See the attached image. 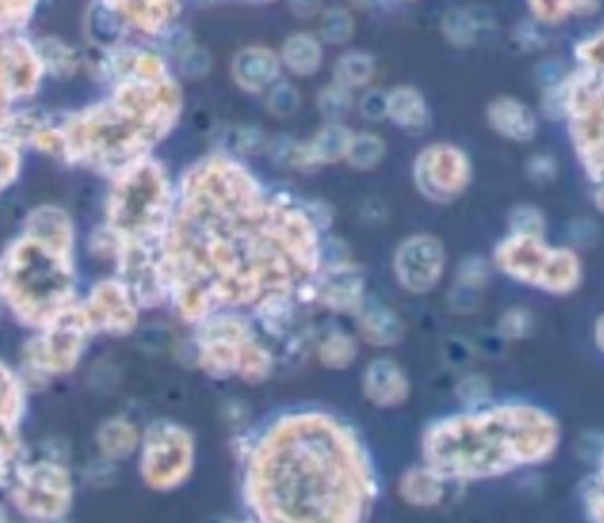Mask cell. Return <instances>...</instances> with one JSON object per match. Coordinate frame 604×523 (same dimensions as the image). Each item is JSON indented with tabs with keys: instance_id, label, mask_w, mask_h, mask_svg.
I'll return each instance as SVG.
<instances>
[{
	"instance_id": "24",
	"label": "cell",
	"mask_w": 604,
	"mask_h": 523,
	"mask_svg": "<svg viewBox=\"0 0 604 523\" xmlns=\"http://www.w3.org/2000/svg\"><path fill=\"white\" fill-rule=\"evenodd\" d=\"M359 354L357 337H352L345 330H331L317 347V359L324 368L345 370L350 368Z\"/></svg>"
},
{
	"instance_id": "32",
	"label": "cell",
	"mask_w": 604,
	"mask_h": 523,
	"mask_svg": "<svg viewBox=\"0 0 604 523\" xmlns=\"http://www.w3.org/2000/svg\"><path fill=\"white\" fill-rule=\"evenodd\" d=\"M350 107H352L350 88H345V85H333V88H326L324 92H321L319 109L324 111V116L340 118L350 111Z\"/></svg>"
},
{
	"instance_id": "33",
	"label": "cell",
	"mask_w": 604,
	"mask_h": 523,
	"mask_svg": "<svg viewBox=\"0 0 604 523\" xmlns=\"http://www.w3.org/2000/svg\"><path fill=\"white\" fill-rule=\"evenodd\" d=\"M458 399H461L465 406H479V403H484L491 396V387L487 382V377L482 375H468L463 377L461 382H458L456 387Z\"/></svg>"
},
{
	"instance_id": "20",
	"label": "cell",
	"mask_w": 604,
	"mask_h": 523,
	"mask_svg": "<svg viewBox=\"0 0 604 523\" xmlns=\"http://www.w3.org/2000/svg\"><path fill=\"white\" fill-rule=\"evenodd\" d=\"M36 62L29 52L12 50L8 55H0V114L5 104L10 102L15 92H22L34 83Z\"/></svg>"
},
{
	"instance_id": "28",
	"label": "cell",
	"mask_w": 604,
	"mask_h": 523,
	"mask_svg": "<svg viewBox=\"0 0 604 523\" xmlns=\"http://www.w3.org/2000/svg\"><path fill=\"white\" fill-rule=\"evenodd\" d=\"M487 281H489V267L482 257H468V260L461 262L453 293H463V297H461V302H456V304L468 302V297L477 295L479 290L487 286Z\"/></svg>"
},
{
	"instance_id": "2",
	"label": "cell",
	"mask_w": 604,
	"mask_h": 523,
	"mask_svg": "<svg viewBox=\"0 0 604 523\" xmlns=\"http://www.w3.org/2000/svg\"><path fill=\"white\" fill-rule=\"evenodd\" d=\"M376 474L350 425L326 413L272 422L248 455L244 498L269 523H354L376 500Z\"/></svg>"
},
{
	"instance_id": "7",
	"label": "cell",
	"mask_w": 604,
	"mask_h": 523,
	"mask_svg": "<svg viewBox=\"0 0 604 523\" xmlns=\"http://www.w3.org/2000/svg\"><path fill=\"white\" fill-rule=\"evenodd\" d=\"M93 335L85 321L81 302L57 316L50 326L38 330V335L24 347V368L34 377L48 380L52 375L69 373L81 359L88 337Z\"/></svg>"
},
{
	"instance_id": "14",
	"label": "cell",
	"mask_w": 604,
	"mask_h": 523,
	"mask_svg": "<svg viewBox=\"0 0 604 523\" xmlns=\"http://www.w3.org/2000/svg\"><path fill=\"white\" fill-rule=\"evenodd\" d=\"M364 286V274H361L357 264L350 262L328 264L326 271H319V276L314 278L317 300L324 304L326 309L350 316L357 314L361 304L369 297Z\"/></svg>"
},
{
	"instance_id": "10",
	"label": "cell",
	"mask_w": 604,
	"mask_h": 523,
	"mask_svg": "<svg viewBox=\"0 0 604 523\" xmlns=\"http://www.w3.org/2000/svg\"><path fill=\"white\" fill-rule=\"evenodd\" d=\"M392 271L406 293H432L442 283L446 271L444 243L432 234L404 238L392 257Z\"/></svg>"
},
{
	"instance_id": "9",
	"label": "cell",
	"mask_w": 604,
	"mask_h": 523,
	"mask_svg": "<svg viewBox=\"0 0 604 523\" xmlns=\"http://www.w3.org/2000/svg\"><path fill=\"white\" fill-rule=\"evenodd\" d=\"M194 467V439L187 429L159 422L142 443L140 472L154 491H173L189 479Z\"/></svg>"
},
{
	"instance_id": "29",
	"label": "cell",
	"mask_w": 604,
	"mask_h": 523,
	"mask_svg": "<svg viewBox=\"0 0 604 523\" xmlns=\"http://www.w3.org/2000/svg\"><path fill=\"white\" fill-rule=\"evenodd\" d=\"M371 76L373 59L369 55H361V52L345 55L336 66V81L338 85H345V88H357V85L369 83Z\"/></svg>"
},
{
	"instance_id": "8",
	"label": "cell",
	"mask_w": 604,
	"mask_h": 523,
	"mask_svg": "<svg viewBox=\"0 0 604 523\" xmlns=\"http://www.w3.org/2000/svg\"><path fill=\"white\" fill-rule=\"evenodd\" d=\"M12 481V502L29 519L57 521L69 514L74 502V481L57 462L43 460L17 467Z\"/></svg>"
},
{
	"instance_id": "17",
	"label": "cell",
	"mask_w": 604,
	"mask_h": 523,
	"mask_svg": "<svg viewBox=\"0 0 604 523\" xmlns=\"http://www.w3.org/2000/svg\"><path fill=\"white\" fill-rule=\"evenodd\" d=\"M444 488H446V481L442 476L432 472L430 467L420 465L402 474L397 491H399V498H402L409 507L432 509L444 500Z\"/></svg>"
},
{
	"instance_id": "22",
	"label": "cell",
	"mask_w": 604,
	"mask_h": 523,
	"mask_svg": "<svg viewBox=\"0 0 604 523\" xmlns=\"http://www.w3.org/2000/svg\"><path fill=\"white\" fill-rule=\"evenodd\" d=\"M491 123L505 137L512 139H531L536 130V121L524 104L512 102V99H498L491 107Z\"/></svg>"
},
{
	"instance_id": "23",
	"label": "cell",
	"mask_w": 604,
	"mask_h": 523,
	"mask_svg": "<svg viewBox=\"0 0 604 523\" xmlns=\"http://www.w3.org/2000/svg\"><path fill=\"white\" fill-rule=\"evenodd\" d=\"M137 443H140V434H137L135 425H130L128 420H109L104 422L97 432V446H100L102 455L109 460H126L135 453Z\"/></svg>"
},
{
	"instance_id": "16",
	"label": "cell",
	"mask_w": 604,
	"mask_h": 523,
	"mask_svg": "<svg viewBox=\"0 0 604 523\" xmlns=\"http://www.w3.org/2000/svg\"><path fill=\"white\" fill-rule=\"evenodd\" d=\"M354 319H357L361 340L369 342L371 347H395V344L402 342L406 333L404 321L399 319L397 311L371 300V297H366V302L361 304Z\"/></svg>"
},
{
	"instance_id": "18",
	"label": "cell",
	"mask_w": 604,
	"mask_h": 523,
	"mask_svg": "<svg viewBox=\"0 0 604 523\" xmlns=\"http://www.w3.org/2000/svg\"><path fill=\"white\" fill-rule=\"evenodd\" d=\"M26 234L41 238V241L50 243V246L74 250L76 246V231L71 224L69 215L59 208H38L26 217L24 222Z\"/></svg>"
},
{
	"instance_id": "26",
	"label": "cell",
	"mask_w": 604,
	"mask_h": 523,
	"mask_svg": "<svg viewBox=\"0 0 604 523\" xmlns=\"http://www.w3.org/2000/svg\"><path fill=\"white\" fill-rule=\"evenodd\" d=\"M284 62L293 74L298 76L312 74V71H317L321 64L319 43L314 41L312 36H307V33H298V36H293L291 41L286 43Z\"/></svg>"
},
{
	"instance_id": "6",
	"label": "cell",
	"mask_w": 604,
	"mask_h": 523,
	"mask_svg": "<svg viewBox=\"0 0 604 523\" xmlns=\"http://www.w3.org/2000/svg\"><path fill=\"white\" fill-rule=\"evenodd\" d=\"M494 264L512 281L550 295L574 293L583 281V264L576 250L548 246L546 236L510 231L496 246Z\"/></svg>"
},
{
	"instance_id": "40",
	"label": "cell",
	"mask_w": 604,
	"mask_h": 523,
	"mask_svg": "<svg viewBox=\"0 0 604 523\" xmlns=\"http://www.w3.org/2000/svg\"><path fill=\"white\" fill-rule=\"evenodd\" d=\"M0 521H5V514H3V507H0Z\"/></svg>"
},
{
	"instance_id": "27",
	"label": "cell",
	"mask_w": 604,
	"mask_h": 523,
	"mask_svg": "<svg viewBox=\"0 0 604 523\" xmlns=\"http://www.w3.org/2000/svg\"><path fill=\"white\" fill-rule=\"evenodd\" d=\"M385 156V144L383 139L376 135H357L350 139V147H347V163L354 170H373L376 165L383 161Z\"/></svg>"
},
{
	"instance_id": "12",
	"label": "cell",
	"mask_w": 604,
	"mask_h": 523,
	"mask_svg": "<svg viewBox=\"0 0 604 523\" xmlns=\"http://www.w3.org/2000/svg\"><path fill=\"white\" fill-rule=\"evenodd\" d=\"M81 311L93 335H126L137 323V302L123 281H102L93 288L88 300L81 302Z\"/></svg>"
},
{
	"instance_id": "30",
	"label": "cell",
	"mask_w": 604,
	"mask_h": 523,
	"mask_svg": "<svg viewBox=\"0 0 604 523\" xmlns=\"http://www.w3.org/2000/svg\"><path fill=\"white\" fill-rule=\"evenodd\" d=\"M496 330L505 342L524 340V337H529L531 330H534V314L524 307H512L498 319Z\"/></svg>"
},
{
	"instance_id": "5",
	"label": "cell",
	"mask_w": 604,
	"mask_h": 523,
	"mask_svg": "<svg viewBox=\"0 0 604 523\" xmlns=\"http://www.w3.org/2000/svg\"><path fill=\"white\" fill-rule=\"evenodd\" d=\"M199 366L215 380L239 377L248 385H260L274 370V356L255 337L251 323L241 314H215L199 321Z\"/></svg>"
},
{
	"instance_id": "3",
	"label": "cell",
	"mask_w": 604,
	"mask_h": 523,
	"mask_svg": "<svg viewBox=\"0 0 604 523\" xmlns=\"http://www.w3.org/2000/svg\"><path fill=\"white\" fill-rule=\"evenodd\" d=\"M423 465L449 481H484L548 462L560 448V422L531 403H503L432 422Z\"/></svg>"
},
{
	"instance_id": "1",
	"label": "cell",
	"mask_w": 604,
	"mask_h": 523,
	"mask_svg": "<svg viewBox=\"0 0 604 523\" xmlns=\"http://www.w3.org/2000/svg\"><path fill=\"white\" fill-rule=\"evenodd\" d=\"M324 267L319 224L269 196L239 165L189 172L161 243L166 302L189 323L255 311L277 319Z\"/></svg>"
},
{
	"instance_id": "13",
	"label": "cell",
	"mask_w": 604,
	"mask_h": 523,
	"mask_svg": "<svg viewBox=\"0 0 604 523\" xmlns=\"http://www.w3.org/2000/svg\"><path fill=\"white\" fill-rule=\"evenodd\" d=\"M24 415V385L0 363V488L8 486L19 467V425Z\"/></svg>"
},
{
	"instance_id": "21",
	"label": "cell",
	"mask_w": 604,
	"mask_h": 523,
	"mask_svg": "<svg viewBox=\"0 0 604 523\" xmlns=\"http://www.w3.org/2000/svg\"><path fill=\"white\" fill-rule=\"evenodd\" d=\"M352 135L340 125H328L319 132V137L305 151L293 156L298 165H321V163H336L345 158L347 147H350Z\"/></svg>"
},
{
	"instance_id": "4",
	"label": "cell",
	"mask_w": 604,
	"mask_h": 523,
	"mask_svg": "<svg viewBox=\"0 0 604 523\" xmlns=\"http://www.w3.org/2000/svg\"><path fill=\"white\" fill-rule=\"evenodd\" d=\"M0 302L24 326L41 330L74 307V250L24 234L0 255Z\"/></svg>"
},
{
	"instance_id": "39",
	"label": "cell",
	"mask_w": 604,
	"mask_h": 523,
	"mask_svg": "<svg viewBox=\"0 0 604 523\" xmlns=\"http://www.w3.org/2000/svg\"><path fill=\"white\" fill-rule=\"evenodd\" d=\"M595 205L600 208V213H604V184H600L595 191Z\"/></svg>"
},
{
	"instance_id": "36",
	"label": "cell",
	"mask_w": 604,
	"mask_h": 523,
	"mask_svg": "<svg viewBox=\"0 0 604 523\" xmlns=\"http://www.w3.org/2000/svg\"><path fill=\"white\" fill-rule=\"evenodd\" d=\"M321 33H324L328 43H345L352 36V19L340 10L328 12L324 17V24H321Z\"/></svg>"
},
{
	"instance_id": "25",
	"label": "cell",
	"mask_w": 604,
	"mask_h": 523,
	"mask_svg": "<svg viewBox=\"0 0 604 523\" xmlns=\"http://www.w3.org/2000/svg\"><path fill=\"white\" fill-rule=\"evenodd\" d=\"M385 111L395 118L399 125H404V128L409 130H420L428 125V109H425L418 92L413 90L399 88L392 92L390 97H385Z\"/></svg>"
},
{
	"instance_id": "38",
	"label": "cell",
	"mask_w": 604,
	"mask_h": 523,
	"mask_svg": "<svg viewBox=\"0 0 604 523\" xmlns=\"http://www.w3.org/2000/svg\"><path fill=\"white\" fill-rule=\"evenodd\" d=\"M595 344L600 347V352L604 354V316H600L595 323Z\"/></svg>"
},
{
	"instance_id": "37",
	"label": "cell",
	"mask_w": 604,
	"mask_h": 523,
	"mask_svg": "<svg viewBox=\"0 0 604 523\" xmlns=\"http://www.w3.org/2000/svg\"><path fill=\"white\" fill-rule=\"evenodd\" d=\"M17 168H19V161L15 151H10L8 147H0V191L15 180Z\"/></svg>"
},
{
	"instance_id": "11",
	"label": "cell",
	"mask_w": 604,
	"mask_h": 523,
	"mask_svg": "<svg viewBox=\"0 0 604 523\" xmlns=\"http://www.w3.org/2000/svg\"><path fill=\"white\" fill-rule=\"evenodd\" d=\"M470 165L461 151L451 147H432L423 151L416 163V184L425 198L449 203L468 189Z\"/></svg>"
},
{
	"instance_id": "34",
	"label": "cell",
	"mask_w": 604,
	"mask_h": 523,
	"mask_svg": "<svg viewBox=\"0 0 604 523\" xmlns=\"http://www.w3.org/2000/svg\"><path fill=\"white\" fill-rule=\"evenodd\" d=\"M583 498H586V509L590 519L604 523V455L600 460V467H597V474L588 483Z\"/></svg>"
},
{
	"instance_id": "15",
	"label": "cell",
	"mask_w": 604,
	"mask_h": 523,
	"mask_svg": "<svg viewBox=\"0 0 604 523\" xmlns=\"http://www.w3.org/2000/svg\"><path fill=\"white\" fill-rule=\"evenodd\" d=\"M361 392L364 399L376 408H397L409 401L411 382L406 370L395 359L378 356L369 361L361 377Z\"/></svg>"
},
{
	"instance_id": "31",
	"label": "cell",
	"mask_w": 604,
	"mask_h": 523,
	"mask_svg": "<svg viewBox=\"0 0 604 523\" xmlns=\"http://www.w3.org/2000/svg\"><path fill=\"white\" fill-rule=\"evenodd\" d=\"M508 227L515 234L546 236V215L534 205H517L508 217Z\"/></svg>"
},
{
	"instance_id": "35",
	"label": "cell",
	"mask_w": 604,
	"mask_h": 523,
	"mask_svg": "<svg viewBox=\"0 0 604 523\" xmlns=\"http://www.w3.org/2000/svg\"><path fill=\"white\" fill-rule=\"evenodd\" d=\"M298 104H300L298 92H295L291 85H286V83L277 85V88L272 90V95H269V99H267V109L279 118L291 116L293 111L298 109Z\"/></svg>"
},
{
	"instance_id": "19",
	"label": "cell",
	"mask_w": 604,
	"mask_h": 523,
	"mask_svg": "<svg viewBox=\"0 0 604 523\" xmlns=\"http://www.w3.org/2000/svg\"><path fill=\"white\" fill-rule=\"evenodd\" d=\"M279 62L272 52L265 48L244 50L234 62V78L241 88L258 92L277 78Z\"/></svg>"
}]
</instances>
